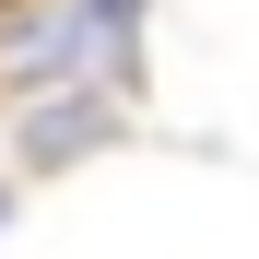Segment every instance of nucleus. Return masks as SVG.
I'll return each instance as SVG.
<instances>
[{
	"mask_svg": "<svg viewBox=\"0 0 259 259\" xmlns=\"http://www.w3.org/2000/svg\"><path fill=\"white\" fill-rule=\"evenodd\" d=\"M118 142V95L106 82H59V95H24V177H59V165H82V153H106Z\"/></svg>",
	"mask_w": 259,
	"mask_h": 259,
	"instance_id": "1",
	"label": "nucleus"
},
{
	"mask_svg": "<svg viewBox=\"0 0 259 259\" xmlns=\"http://www.w3.org/2000/svg\"><path fill=\"white\" fill-rule=\"evenodd\" d=\"M0 212H12V189H0Z\"/></svg>",
	"mask_w": 259,
	"mask_h": 259,
	"instance_id": "2",
	"label": "nucleus"
}]
</instances>
